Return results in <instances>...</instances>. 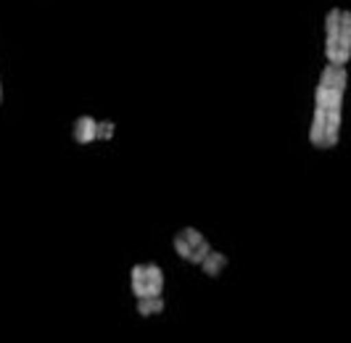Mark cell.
I'll return each instance as SVG.
<instances>
[{"label": "cell", "mask_w": 351, "mask_h": 343, "mask_svg": "<svg viewBox=\"0 0 351 343\" xmlns=\"http://www.w3.org/2000/svg\"><path fill=\"white\" fill-rule=\"evenodd\" d=\"M117 132V127H114V121L106 119V121H98V140H111Z\"/></svg>", "instance_id": "cell-8"}, {"label": "cell", "mask_w": 351, "mask_h": 343, "mask_svg": "<svg viewBox=\"0 0 351 343\" xmlns=\"http://www.w3.org/2000/svg\"><path fill=\"white\" fill-rule=\"evenodd\" d=\"M71 135H74V143H80V145L95 143V140H98V119H93V117H88V114L80 117V119L74 121Z\"/></svg>", "instance_id": "cell-5"}, {"label": "cell", "mask_w": 351, "mask_h": 343, "mask_svg": "<svg viewBox=\"0 0 351 343\" xmlns=\"http://www.w3.org/2000/svg\"><path fill=\"white\" fill-rule=\"evenodd\" d=\"M346 85H349L346 67L328 64L319 71L315 90V114H312V124H309V143L317 151H330L341 140Z\"/></svg>", "instance_id": "cell-1"}, {"label": "cell", "mask_w": 351, "mask_h": 343, "mask_svg": "<svg viewBox=\"0 0 351 343\" xmlns=\"http://www.w3.org/2000/svg\"><path fill=\"white\" fill-rule=\"evenodd\" d=\"M172 246H175L177 257L182 261H188V264H195V267H201L204 259L211 254L209 238L195 227H182L175 235V240H172Z\"/></svg>", "instance_id": "cell-4"}, {"label": "cell", "mask_w": 351, "mask_h": 343, "mask_svg": "<svg viewBox=\"0 0 351 343\" xmlns=\"http://www.w3.org/2000/svg\"><path fill=\"white\" fill-rule=\"evenodd\" d=\"M164 309H167L164 296H158V298H141L138 301V314L141 317H158Z\"/></svg>", "instance_id": "cell-7"}, {"label": "cell", "mask_w": 351, "mask_h": 343, "mask_svg": "<svg viewBox=\"0 0 351 343\" xmlns=\"http://www.w3.org/2000/svg\"><path fill=\"white\" fill-rule=\"evenodd\" d=\"M164 270L154 264V261H145V264H135L130 270V288L132 296L141 301V298H158L164 296Z\"/></svg>", "instance_id": "cell-3"}, {"label": "cell", "mask_w": 351, "mask_h": 343, "mask_svg": "<svg viewBox=\"0 0 351 343\" xmlns=\"http://www.w3.org/2000/svg\"><path fill=\"white\" fill-rule=\"evenodd\" d=\"M325 58L328 64L346 67L351 58V11L330 8L325 16Z\"/></svg>", "instance_id": "cell-2"}, {"label": "cell", "mask_w": 351, "mask_h": 343, "mask_svg": "<svg viewBox=\"0 0 351 343\" xmlns=\"http://www.w3.org/2000/svg\"><path fill=\"white\" fill-rule=\"evenodd\" d=\"M0 103H3V82H0Z\"/></svg>", "instance_id": "cell-9"}, {"label": "cell", "mask_w": 351, "mask_h": 343, "mask_svg": "<svg viewBox=\"0 0 351 343\" xmlns=\"http://www.w3.org/2000/svg\"><path fill=\"white\" fill-rule=\"evenodd\" d=\"M225 267H228V257L222 251H214V248H211V254L201 264L204 274H209V277H219V274L225 272Z\"/></svg>", "instance_id": "cell-6"}]
</instances>
